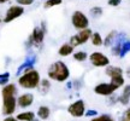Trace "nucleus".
Returning a JSON list of instances; mask_svg holds the SVG:
<instances>
[{"label":"nucleus","mask_w":130,"mask_h":121,"mask_svg":"<svg viewBox=\"0 0 130 121\" xmlns=\"http://www.w3.org/2000/svg\"><path fill=\"white\" fill-rule=\"evenodd\" d=\"M117 35H118V32H117V30H111V32L106 35V38L104 39V46L112 47V45L115 44V40H116Z\"/></svg>","instance_id":"2eb2a0df"},{"label":"nucleus","mask_w":130,"mask_h":121,"mask_svg":"<svg viewBox=\"0 0 130 121\" xmlns=\"http://www.w3.org/2000/svg\"><path fill=\"white\" fill-rule=\"evenodd\" d=\"M86 103L83 99H77L68 107V113L72 117H82L86 115Z\"/></svg>","instance_id":"0eeeda50"},{"label":"nucleus","mask_w":130,"mask_h":121,"mask_svg":"<svg viewBox=\"0 0 130 121\" xmlns=\"http://www.w3.org/2000/svg\"><path fill=\"white\" fill-rule=\"evenodd\" d=\"M7 1H11V0H0V4H4V3H7Z\"/></svg>","instance_id":"7c9ffc66"},{"label":"nucleus","mask_w":130,"mask_h":121,"mask_svg":"<svg viewBox=\"0 0 130 121\" xmlns=\"http://www.w3.org/2000/svg\"><path fill=\"white\" fill-rule=\"evenodd\" d=\"M92 29H84V30H79L76 35H72V37L70 38L69 40V44L71 45L72 47H77V46H81V45H83L86 42L90 40V38H92Z\"/></svg>","instance_id":"39448f33"},{"label":"nucleus","mask_w":130,"mask_h":121,"mask_svg":"<svg viewBox=\"0 0 130 121\" xmlns=\"http://www.w3.org/2000/svg\"><path fill=\"white\" fill-rule=\"evenodd\" d=\"M3 121H18V120H17L16 117H13V116H6Z\"/></svg>","instance_id":"c85d7f7f"},{"label":"nucleus","mask_w":130,"mask_h":121,"mask_svg":"<svg viewBox=\"0 0 130 121\" xmlns=\"http://www.w3.org/2000/svg\"><path fill=\"white\" fill-rule=\"evenodd\" d=\"M16 119L18 121H31L35 119V113L34 112H23L17 114Z\"/></svg>","instance_id":"a211bd4d"},{"label":"nucleus","mask_w":130,"mask_h":121,"mask_svg":"<svg viewBox=\"0 0 130 121\" xmlns=\"http://www.w3.org/2000/svg\"><path fill=\"white\" fill-rule=\"evenodd\" d=\"M122 3V0H107V4L112 6V7H117V6H119Z\"/></svg>","instance_id":"cd10ccee"},{"label":"nucleus","mask_w":130,"mask_h":121,"mask_svg":"<svg viewBox=\"0 0 130 121\" xmlns=\"http://www.w3.org/2000/svg\"><path fill=\"white\" fill-rule=\"evenodd\" d=\"M105 74L112 79V78H116V76H121V75H124V70L122 69L121 67H116V65H108L105 69Z\"/></svg>","instance_id":"f8f14e48"},{"label":"nucleus","mask_w":130,"mask_h":121,"mask_svg":"<svg viewBox=\"0 0 130 121\" xmlns=\"http://www.w3.org/2000/svg\"><path fill=\"white\" fill-rule=\"evenodd\" d=\"M90 121H116V119L111 115H108V114H101V115L93 117Z\"/></svg>","instance_id":"4be33fe9"},{"label":"nucleus","mask_w":130,"mask_h":121,"mask_svg":"<svg viewBox=\"0 0 130 121\" xmlns=\"http://www.w3.org/2000/svg\"><path fill=\"white\" fill-rule=\"evenodd\" d=\"M99 114H98V110H95V109H90V110H87L86 112V115L84 116H87V117H95V116H98Z\"/></svg>","instance_id":"a878e982"},{"label":"nucleus","mask_w":130,"mask_h":121,"mask_svg":"<svg viewBox=\"0 0 130 121\" xmlns=\"http://www.w3.org/2000/svg\"><path fill=\"white\" fill-rule=\"evenodd\" d=\"M31 121H39V119H34V120H31Z\"/></svg>","instance_id":"2f4dec72"},{"label":"nucleus","mask_w":130,"mask_h":121,"mask_svg":"<svg viewBox=\"0 0 130 121\" xmlns=\"http://www.w3.org/2000/svg\"><path fill=\"white\" fill-rule=\"evenodd\" d=\"M125 74H126V76L130 79V68H128V69L125 70Z\"/></svg>","instance_id":"c756f323"},{"label":"nucleus","mask_w":130,"mask_h":121,"mask_svg":"<svg viewBox=\"0 0 130 121\" xmlns=\"http://www.w3.org/2000/svg\"><path fill=\"white\" fill-rule=\"evenodd\" d=\"M40 81H41L40 73L35 69H30L19 76L18 85L25 90H34L39 87Z\"/></svg>","instance_id":"f03ea898"},{"label":"nucleus","mask_w":130,"mask_h":121,"mask_svg":"<svg viewBox=\"0 0 130 121\" xmlns=\"http://www.w3.org/2000/svg\"><path fill=\"white\" fill-rule=\"evenodd\" d=\"M45 34H46L45 26L34 28V30H32V33L30 34V37L28 39V45L29 46H36V47L41 46L43 40H45Z\"/></svg>","instance_id":"423d86ee"},{"label":"nucleus","mask_w":130,"mask_h":121,"mask_svg":"<svg viewBox=\"0 0 130 121\" xmlns=\"http://www.w3.org/2000/svg\"><path fill=\"white\" fill-rule=\"evenodd\" d=\"M61 3H63V0H46L45 4H43V7L45 9H51V7L60 5Z\"/></svg>","instance_id":"5701e85b"},{"label":"nucleus","mask_w":130,"mask_h":121,"mask_svg":"<svg viewBox=\"0 0 130 121\" xmlns=\"http://www.w3.org/2000/svg\"><path fill=\"white\" fill-rule=\"evenodd\" d=\"M16 1L19 6H27V5H31L35 0H16Z\"/></svg>","instance_id":"bb28decb"},{"label":"nucleus","mask_w":130,"mask_h":121,"mask_svg":"<svg viewBox=\"0 0 130 121\" xmlns=\"http://www.w3.org/2000/svg\"><path fill=\"white\" fill-rule=\"evenodd\" d=\"M37 89H39V91H40L41 94H46V93L50 91V89H51V82H50V80H47V79L41 80Z\"/></svg>","instance_id":"6ab92c4d"},{"label":"nucleus","mask_w":130,"mask_h":121,"mask_svg":"<svg viewBox=\"0 0 130 121\" xmlns=\"http://www.w3.org/2000/svg\"><path fill=\"white\" fill-rule=\"evenodd\" d=\"M0 23H1V18H0Z\"/></svg>","instance_id":"473e14b6"},{"label":"nucleus","mask_w":130,"mask_h":121,"mask_svg":"<svg viewBox=\"0 0 130 121\" xmlns=\"http://www.w3.org/2000/svg\"><path fill=\"white\" fill-rule=\"evenodd\" d=\"M36 115L40 120H47L50 117V115H51V109L48 107H46V105H41L37 109Z\"/></svg>","instance_id":"dca6fc26"},{"label":"nucleus","mask_w":130,"mask_h":121,"mask_svg":"<svg viewBox=\"0 0 130 121\" xmlns=\"http://www.w3.org/2000/svg\"><path fill=\"white\" fill-rule=\"evenodd\" d=\"M117 91V89L110 82H100L94 87V93L102 97H111L113 93Z\"/></svg>","instance_id":"6e6552de"},{"label":"nucleus","mask_w":130,"mask_h":121,"mask_svg":"<svg viewBox=\"0 0 130 121\" xmlns=\"http://www.w3.org/2000/svg\"><path fill=\"white\" fill-rule=\"evenodd\" d=\"M90 41H92V45H94L96 47L104 46V39H102L101 34L99 32H93L92 38H90Z\"/></svg>","instance_id":"f3484780"},{"label":"nucleus","mask_w":130,"mask_h":121,"mask_svg":"<svg viewBox=\"0 0 130 121\" xmlns=\"http://www.w3.org/2000/svg\"><path fill=\"white\" fill-rule=\"evenodd\" d=\"M89 62H90V64L94 65L95 68H106L110 65V58L105 55V53H102L100 51H94L92 52L90 55H89Z\"/></svg>","instance_id":"20e7f679"},{"label":"nucleus","mask_w":130,"mask_h":121,"mask_svg":"<svg viewBox=\"0 0 130 121\" xmlns=\"http://www.w3.org/2000/svg\"><path fill=\"white\" fill-rule=\"evenodd\" d=\"M119 121H130V108H126L123 112L122 116L119 117Z\"/></svg>","instance_id":"393cba45"},{"label":"nucleus","mask_w":130,"mask_h":121,"mask_svg":"<svg viewBox=\"0 0 130 121\" xmlns=\"http://www.w3.org/2000/svg\"><path fill=\"white\" fill-rule=\"evenodd\" d=\"M24 14V7L23 6H19V5H12L10 6L6 14H5V17H4V22L5 23H10L12 22L14 19L19 18L22 15Z\"/></svg>","instance_id":"1a4fd4ad"},{"label":"nucleus","mask_w":130,"mask_h":121,"mask_svg":"<svg viewBox=\"0 0 130 121\" xmlns=\"http://www.w3.org/2000/svg\"><path fill=\"white\" fill-rule=\"evenodd\" d=\"M47 74L51 80H54L58 82H64L70 78V69L63 60H57L50 65Z\"/></svg>","instance_id":"f257e3e1"},{"label":"nucleus","mask_w":130,"mask_h":121,"mask_svg":"<svg viewBox=\"0 0 130 121\" xmlns=\"http://www.w3.org/2000/svg\"><path fill=\"white\" fill-rule=\"evenodd\" d=\"M16 93H17V87H16V85L7 84V85H5L3 91H1V96H3V98L16 97Z\"/></svg>","instance_id":"ddd939ff"},{"label":"nucleus","mask_w":130,"mask_h":121,"mask_svg":"<svg viewBox=\"0 0 130 121\" xmlns=\"http://www.w3.org/2000/svg\"><path fill=\"white\" fill-rule=\"evenodd\" d=\"M34 103V94L31 93H23L17 98V105L21 108H28Z\"/></svg>","instance_id":"9b49d317"},{"label":"nucleus","mask_w":130,"mask_h":121,"mask_svg":"<svg viewBox=\"0 0 130 121\" xmlns=\"http://www.w3.org/2000/svg\"><path fill=\"white\" fill-rule=\"evenodd\" d=\"M74 50H75V47L71 46L69 42H65V44H63V45L59 47L58 53H59V56H61V57H68L74 53Z\"/></svg>","instance_id":"4468645a"},{"label":"nucleus","mask_w":130,"mask_h":121,"mask_svg":"<svg viewBox=\"0 0 130 121\" xmlns=\"http://www.w3.org/2000/svg\"><path fill=\"white\" fill-rule=\"evenodd\" d=\"M9 80H10V73L0 74V85H7Z\"/></svg>","instance_id":"b1692460"},{"label":"nucleus","mask_w":130,"mask_h":121,"mask_svg":"<svg viewBox=\"0 0 130 121\" xmlns=\"http://www.w3.org/2000/svg\"><path fill=\"white\" fill-rule=\"evenodd\" d=\"M89 14H90V16L93 18H99L104 14V9L100 7V6H94V7H92V9L89 10Z\"/></svg>","instance_id":"aec40b11"},{"label":"nucleus","mask_w":130,"mask_h":121,"mask_svg":"<svg viewBox=\"0 0 130 121\" xmlns=\"http://www.w3.org/2000/svg\"><path fill=\"white\" fill-rule=\"evenodd\" d=\"M71 23L74 26V28L77 29L78 32L79 30H84V29H88L89 27V18L84 12L79 11V10H76L71 16Z\"/></svg>","instance_id":"7ed1b4c3"},{"label":"nucleus","mask_w":130,"mask_h":121,"mask_svg":"<svg viewBox=\"0 0 130 121\" xmlns=\"http://www.w3.org/2000/svg\"><path fill=\"white\" fill-rule=\"evenodd\" d=\"M17 108V98L16 97H7L3 98V114L6 116H12Z\"/></svg>","instance_id":"9d476101"},{"label":"nucleus","mask_w":130,"mask_h":121,"mask_svg":"<svg viewBox=\"0 0 130 121\" xmlns=\"http://www.w3.org/2000/svg\"><path fill=\"white\" fill-rule=\"evenodd\" d=\"M88 53L86 51H77L74 52V59L77 62H84V60L88 59Z\"/></svg>","instance_id":"412c9836"}]
</instances>
